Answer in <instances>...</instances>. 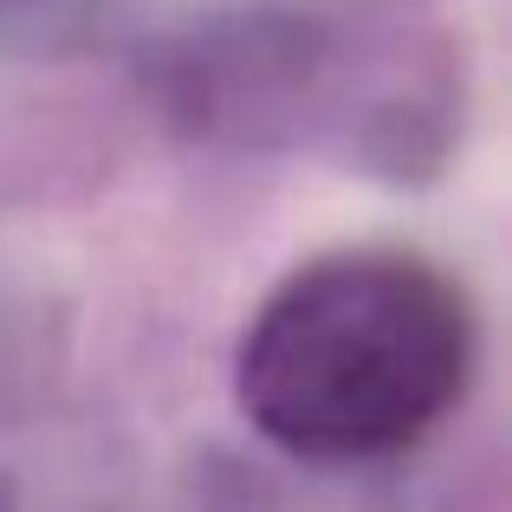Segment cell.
<instances>
[{"label": "cell", "mask_w": 512, "mask_h": 512, "mask_svg": "<svg viewBox=\"0 0 512 512\" xmlns=\"http://www.w3.org/2000/svg\"><path fill=\"white\" fill-rule=\"evenodd\" d=\"M474 318L428 260L344 247L299 266L240 338V409L299 461H383L454 409Z\"/></svg>", "instance_id": "obj_1"}]
</instances>
